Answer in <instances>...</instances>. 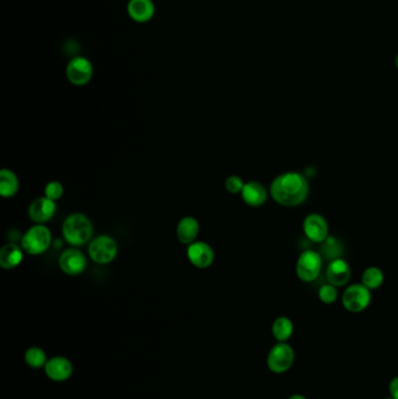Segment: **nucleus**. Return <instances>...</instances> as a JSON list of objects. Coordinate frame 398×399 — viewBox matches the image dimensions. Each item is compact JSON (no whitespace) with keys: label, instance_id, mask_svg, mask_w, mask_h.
<instances>
[{"label":"nucleus","instance_id":"2","mask_svg":"<svg viewBox=\"0 0 398 399\" xmlns=\"http://www.w3.org/2000/svg\"><path fill=\"white\" fill-rule=\"evenodd\" d=\"M94 235V226L90 218L81 213H73L67 216L62 223V237L67 243L80 248L90 243Z\"/></svg>","mask_w":398,"mask_h":399},{"label":"nucleus","instance_id":"14","mask_svg":"<svg viewBox=\"0 0 398 399\" xmlns=\"http://www.w3.org/2000/svg\"><path fill=\"white\" fill-rule=\"evenodd\" d=\"M126 12L132 21L146 24L155 18V5L153 0H129Z\"/></svg>","mask_w":398,"mask_h":399},{"label":"nucleus","instance_id":"25","mask_svg":"<svg viewBox=\"0 0 398 399\" xmlns=\"http://www.w3.org/2000/svg\"><path fill=\"white\" fill-rule=\"evenodd\" d=\"M63 193H64V188H63V185L59 181H51L44 186V195L49 199L53 200V201H58V200L61 199L63 196Z\"/></svg>","mask_w":398,"mask_h":399},{"label":"nucleus","instance_id":"11","mask_svg":"<svg viewBox=\"0 0 398 399\" xmlns=\"http://www.w3.org/2000/svg\"><path fill=\"white\" fill-rule=\"evenodd\" d=\"M187 258L196 269H207L213 265L215 260L214 249L202 240H196L187 248Z\"/></svg>","mask_w":398,"mask_h":399},{"label":"nucleus","instance_id":"19","mask_svg":"<svg viewBox=\"0 0 398 399\" xmlns=\"http://www.w3.org/2000/svg\"><path fill=\"white\" fill-rule=\"evenodd\" d=\"M20 188L19 177L13 170L3 168L0 170V194L3 197L11 199L17 195Z\"/></svg>","mask_w":398,"mask_h":399},{"label":"nucleus","instance_id":"3","mask_svg":"<svg viewBox=\"0 0 398 399\" xmlns=\"http://www.w3.org/2000/svg\"><path fill=\"white\" fill-rule=\"evenodd\" d=\"M52 242L51 230L44 224H35L24 233L20 245L28 255L40 256L51 248Z\"/></svg>","mask_w":398,"mask_h":399},{"label":"nucleus","instance_id":"29","mask_svg":"<svg viewBox=\"0 0 398 399\" xmlns=\"http://www.w3.org/2000/svg\"><path fill=\"white\" fill-rule=\"evenodd\" d=\"M395 66H396V68L398 69V53L396 54V56H395Z\"/></svg>","mask_w":398,"mask_h":399},{"label":"nucleus","instance_id":"7","mask_svg":"<svg viewBox=\"0 0 398 399\" xmlns=\"http://www.w3.org/2000/svg\"><path fill=\"white\" fill-rule=\"evenodd\" d=\"M295 359L293 348L286 342H278L269 351L266 364L272 373H284L293 366Z\"/></svg>","mask_w":398,"mask_h":399},{"label":"nucleus","instance_id":"24","mask_svg":"<svg viewBox=\"0 0 398 399\" xmlns=\"http://www.w3.org/2000/svg\"><path fill=\"white\" fill-rule=\"evenodd\" d=\"M322 244V254L321 256H327L331 260L332 259L339 258L340 257V248L339 244H338V240L334 238V237L329 236L327 240H325Z\"/></svg>","mask_w":398,"mask_h":399},{"label":"nucleus","instance_id":"22","mask_svg":"<svg viewBox=\"0 0 398 399\" xmlns=\"http://www.w3.org/2000/svg\"><path fill=\"white\" fill-rule=\"evenodd\" d=\"M47 355L44 353V349H41L39 347H32L30 349H27L26 353H25V362L27 363V366H30L31 368H42V366H46L47 363Z\"/></svg>","mask_w":398,"mask_h":399},{"label":"nucleus","instance_id":"18","mask_svg":"<svg viewBox=\"0 0 398 399\" xmlns=\"http://www.w3.org/2000/svg\"><path fill=\"white\" fill-rule=\"evenodd\" d=\"M24 249L21 245L8 243L0 250V266L4 270H13L18 267L24 259Z\"/></svg>","mask_w":398,"mask_h":399},{"label":"nucleus","instance_id":"8","mask_svg":"<svg viewBox=\"0 0 398 399\" xmlns=\"http://www.w3.org/2000/svg\"><path fill=\"white\" fill-rule=\"evenodd\" d=\"M372 303V291L363 284L349 285L343 294V305L350 313H360Z\"/></svg>","mask_w":398,"mask_h":399},{"label":"nucleus","instance_id":"13","mask_svg":"<svg viewBox=\"0 0 398 399\" xmlns=\"http://www.w3.org/2000/svg\"><path fill=\"white\" fill-rule=\"evenodd\" d=\"M56 213V202L53 200L41 196L33 200V202L28 208V215L35 224H44L46 222L51 221Z\"/></svg>","mask_w":398,"mask_h":399},{"label":"nucleus","instance_id":"4","mask_svg":"<svg viewBox=\"0 0 398 399\" xmlns=\"http://www.w3.org/2000/svg\"><path fill=\"white\" fill-rule=\"evenodd\" d=\"M119 255V244L114 237L100 235L90 240L88 245V256L92 262L107 265L114 262Z\"/></svg>","mask_w":398,"mask_h":399},{"label":"nucleus","instance_id":"10","mask_svg":"<svg viewBox=\"0 0 398 399\" xmlns=\"http://www.w3.org/2000/svg\"><path fill=\"white\" fill-rule=\"evenodd\" d=\"M302 231L307 240H310L311 242L317 244L324 243L325 240L329 238V223L322 215L313 213L307 215L302 222Z\"/></svg>","mask_w":398,"mask_h":399},{"label":"nucleus","instance_id":"15","mask_svg":"<svg viewBox=\"0 0 398 399\" xmlns=\"http://www.w3.org/2000/svg\"><path fill=\"white\" fill-rule=\"evenodd\" d=\"M268 196L269 193L266 186L259 181L245 182L241 193V197L243 200L244 204L252 208L262 207L268 201Z\"/></svg>","mask_w":398,"mask_h":399},{"label":"nucleus","instance_id":"23","mask_svg":"<svg viewBox=\"0 0 398 399\" xmlns=\"http://www.w3.org/2000/svg\"><path fill=\"white\" fill-rule=\"evenodd\" d=\"M318 296H319L321 303L331 305V303H334L338 300V290H336V286L327 283V284L322 285L319 288Z\"/></svg>","mask_w":398,"mask_h":399},{"label":"nucleus","instance_id":"1","mask_svg":"<svg viewBox=\"0 0 398 399\" xmlns=\"http://www.w3.org/2000/svg\"><path fill=\"white\" fill-rule=\"evenodd\" d=\"M270 195L283 207H298L310 194L306 177L299 172H285L273 179L270 185Z\"/></svg>","mask_w":398,"mask_h":399},{"label":"nucleus","instance_id":"9","mask_svg":"<svg viewBox=\"0 0 398 399\" xmlns=\"http://www.w3.org/2000/svg\"><path fill=\"white\" fill-rule=\"evenodd\" d=\"M88 265V259L87 256L78 248L66 249L63 250L62 254L60 255L59 266L63 274L68 276H78L83 274Z\"/></svg>","mask_w":398,"mask_h":399},{"label":"nucleus","instance_id":"26","mask_svg":"<svg viewBox=\"0 0 398 399\" xmlns=\"http://www.w3.org/2000/svg\"><path fill=\"white\" fill-rule=\"evenodd\" d=\"M244 185H245V182H244L243 180H242V177H239V175H230V177L225 179V190L230 193V194H234V195L241 194Z\"/></svg>","mask_w":398,"mask_h":399},{"label":"nucleus","instance_id":"20","mask_svg":"<svg viewBox=\"0 0 398 399\" xmlns=\"http://www.w3.org/2000/svg\"><path fill=\"white\" fill-rule=\"evenodd\" d=\"M271 330L278 342H286L293 334V323L288 317H279L273 321Z\"/></svg>","mask_w":398,"mask_h":399},{"label":"nucleus","instance_id":"17","mask_svg":"<svg viewBox=\"0 0 398 399\" xmlns=\"http://www.w3.org/2000/svg\"><path fill=\"white\" fill-rule=\"evenodd\" d=\"M199 221L193 216H184L178 223L177 238L180 243L186 244V245L194 243L199 236Z\"/></svg>","mask_w":398,"mask_h":399},{"label":"nucleus","instance_id":"21","mask_svg":"<svg viewBox=\"0 0 398 399\" xmlns=\"http://www.w3.org/2000/svg\"><path fill=\"white\" fill-rule=\"evenodd\" d=\"M384 283L383 271L377 267V266H370L367 267L363 274H362L361 284L365 285V287L369 288L370 291L380 288Z\"/></svg>","mask_w":398,"mask_h":399},{"label":"nucleus","instance_id":"28","mask_svg":"<svg viewBox=\"0 0 398 399\" xmlns=\"http://www.w3.org/2000/svg\"><path fill=\"white\" fill-rule=\"evenodd\" d=\"M288 399H307L306 397H304V396L302 395H298V393H297V395H292L291 397H290V398Z\"/></svg>","mask_w":398,"mask_h":399},{"label":"nucleus","instance_id":"12","mask_svg":"<svg viewBox=\"0 0 398 399\" xmlns=\"http://www.w3.org/2000/svg\"><path fill=\"white\" fill-rule=\"evenodd\" d=\"M350 277H352V267L349 263L341 257L332 259L326 267V279L329 284L336 287L346 286L349 283Z\"/></svg>","mask_w":398,"mask_h":399},{"label":"nucleus","instance_id":"16","mask_svg":"<svg viewBox=\"0 0 398 399\" xmlns=\"http://www.w3.org/2000/svg\"><path fill=\"white\" fill-rule=\"evenodd\" d=\"M46 375L55 382H64L73 373V364L63 356H55L49 359L44 366Z\"/></svg>","mask_w":398,"mask_h":399},{"label":"nucleus","instance_id":"6","mask_svg":"<svg viewBox=\"0 0 398 399\" xmlns=\"http://www.w3.org/2000/svg\"><path fill=\"white\" fill-rule=\"evenodd\" d=\"M94 64L85 56H74L66 66L67 80L75 87H85L94 78Z\"/></svg>","mask_w":398,"mask_h":399},{"label":"nucleus","instance_id":"27","mask_svg":"<svg viewBox=\"0 0 398 399\" xmlns=\"http://www.w3.org/2000/svg\"><path fill=\"white\" fill-rule=\"evenodd\" d=\"M389 392H390L391 398L398 399V377H395L391 380Z\"/></svg>","mask_w":398,"mask_h":399},{"label":"nucleus","instance_id":"30","mask_svg":"<svg viewBox=\"0 0 398 399\" xmlns=\"http://www.w3.org/2000/svg\"><path fill=\"white\" fill-rule=\"evenodd\" d=\"M386 399H394V398H386Z\"/></svg>","mask_w":398,"mask_h":399},{"label":"nucleus","instance_id":"5","mask_svg":"<svg viewBox=\"0 0 398 399\" xmlns=\"http://www.w3.org/2000/svg\"><path fill=\"white\" fill-rule=\"evenodd\" d=\"M324 258L320 252L309 249L300 254L295 265V274L297 277L304 283H312L317 281L322 270Z\"/></svg>","mask_w":398,"mask_h":399}]
</instances>
